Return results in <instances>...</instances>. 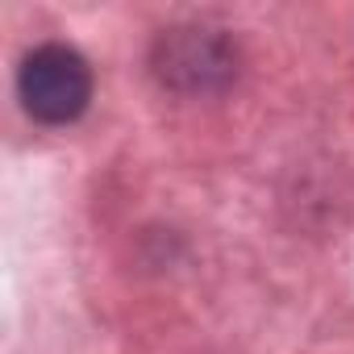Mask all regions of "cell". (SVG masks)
Wrapping results in <instances>:
<instances>
[{"instance_id": "1", "label": "cell", "mask_w": 354, "mask_h": 354, "mask_svg": "<svg viewBox=\"0 0 354 354\" xmlns=\"http://www.w3.org/2000/svg\"><path fill=\"white\" fill-rule=\"evenodd\" d=\"M154 80L180 96L225 92L238 75V46L230 34L209 26H175L162 30L150 46Z\"/></svg>"}, {"instance_id": "2", "label": "cell", "mask_w": 354, "mask_h": 354, "mask_svg": "<svg viewBox=\"0 0 354 354\" xmlns=\"http://www.w3.org/2000/svg\"><path fill=\"white\" fill-rule=\"evenodd\" d=\"M21 104L42 125H71L92 100V67L80 50L63 42H46L26 55L17 71Z\"/></svg>"}]
</instances>
